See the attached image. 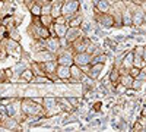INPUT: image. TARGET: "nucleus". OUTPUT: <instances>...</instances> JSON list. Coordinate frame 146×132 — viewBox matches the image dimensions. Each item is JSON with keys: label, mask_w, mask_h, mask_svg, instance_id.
<instances>
[{"label": "nucleus", "mask_w": 146, "mask_h": 132, "mask_svg": "<svg viewBox=\"0 0 146 132\" xmlns=\"http://www.w3.org/2000/svg\"><path fill=\"white\" fill-rule=\"evenodd\" d=\"M62 7H63L62 3H54V2H51V15L54 16V19L58 18V16H62Z\"/></svg>", "instance_id": "obj_19"}, {"label": "nucleus", "mask_w": 146, "mask_h": 132, "mask_svg": "<svg viewBox=\"0 0 146 132\" xmlns=\"http://www.w3.org/2000/svg\"><path fill=\"white\" fill-rule=\"evenodd\" d=\"M25 95H27V97H35V95H40L38 94V91H36V90H28L27 92H25Z\"/></svg>", "instance_id": "obj_26"}, {"label": "nucleus", "mask_w": 146, "mask_h": 132, "mask_svg": "<svg viewBox=\"0 0 146 132\" xmlns=\"http://www.w3.org/2000/svg\"><path fill=\"white\" fill-rule=\"evenodd\" d=\"M104 69V63H94V65H89V70L86 72V75L94 78V79H98L100 75H101V72Z\"/></svg>", "instance_id": "obj_10"}, {"label": "nucleus", "mask_w": 146, "mask_h": 132, "mask_svg": "<svg viewBox=\"0 0 146 132\" xmlns=\"http://www.w3.org/2000/svg\"><path fill=\"white\" fill-rule=\"evenodd\" d=\"M56 74L58 76V79L62 82H70V78H72V74H70V66H66V65H58L57 66V70Z\"/></svg>", "instance_id": "obj_8"}, {"label": "nucleus", "mask_w": 146, "mask_h": 132, "mask_svg": "<svg viewBox=\"0 0 146 132\" xmlns=\"http://www.w3.org/2000/svg\"><path fill=\"white\" fill-rule=\"evenodd\" d=\"M53 29H54V32H56V35L57 37H64L66 35V32H67V29H69V23L66 22V23H60V22H54L53 23Z\"/></svg>", "instance_id": "obj_13"}, {"label": "nucleus", "mask_w": 146, "mask_h": 132, "mask_svg": "<svg viewBox=\"0 0 146 132\" xmlns=\"http://www.w3.org/2000/svg\"><path fill=\"white\" fill-rule=\"evenodd\" d=\"M6 81H10L7 74H6V70H0V84H5Z\"/></svg>", "instance_id": "obj_25"}, {"label": "nucleus", "mask_w": 146, "mask_h": 132, "mask_svg": "<svg viewBox=\"0 0 146 132\" xmlns=\"http://www.w3.org/2000/svg\"><path fill=\"white\" fill-rule=\"evenodd\" d=\"M83 21H85V16L82 13H78V15H75L73 18H70L67 23H69V27H80L82 23H83Z\"/></svg>", "instance_id": "obj_16"}, {"label": "nucleus", "mask_w": 146, "mask_h": 132, "mask_svg": "<svg viewBox=\"0 0 146 132\" xmlns=\"http://www.w3.org/2000/svg\"><path fill=\"white\" fill-rule=\"evenodd\" d=\"M121 66H123L124 69H127V70H130L133 66H135V53H133V50L126 53V56L123 59V65Z\"/></svg>", "instance_id": "obj_14"}, {"label": "nucleus", "mask_w": 146, "mask_h": 132, "mask_svg": "<svg viewBox=\"0 0 146 132\" xmlns=\"http://www.w3.org/2000/svg\"><path fill=\"white\" fill-rule=\"evenodd\" d=\"M140 6L143 7V10L146 12V0H143V2H140Z\"/></svg>", "instance_id": "obj_28"}, {"label": "nucleus", "mask_w": 146, "mask_h": 132, "mask_svg": "<svg viewBox=\"0 0 146 132\" xmlns=\"http://www.w3.org/2000/svg\"><path fill=\"white\" fill-rule=\"evenodd\" d=\"M92 41L86 37V35H82V37H79L76 41H73L70 46L75 53H80V52H86L88 50V46L91 44Z\"/></svg>", "instance_id": "obj_4"}, {"label": "nucleus", "mask_w": 146, "mask_h": 132, "mask_svg": "<svg viewBox=\"0 0 146 132\" xmlns=\"http://www.w3.org/2000/svg\"><path fill=\"white\" fill-rule=\"evenodd\" d=\"M58 104H60V107H62V110H64L66 113H72L73 110H75V107L72 106V103L69 101L67 97H60L58 98Z\"/></svg>", "instance_id": "obj_15"}, {"label": "nucleus", "mask_w": 146, "mask_h": 132, "mask_svg": "<svg viewBox=\"0 0 146 132\" xmlns=\"http://www.w3.org/2000/svg\"><path fill=\"white\" fill-rule=\"evenodd\" d=\"M70 74H72V78H70V82H72V84H75V82H82L85 78L88 76L86 72H85L79 65H76V63H73V65L70 66Z\"/></svg>", "instance_id": "obj_3"}, {"label": "nucleus", "mask_w": 146, "mask_h": 132, "mask_svg": "<svg viewBox=\"0 0 146 132\" xmlns=\"http://www.w3.org/2000/svg\"><path fill=\"white\" fill-rule=\"evenodd\" d=\"M45 46H47V50H50L51 53L57 54V52L62 49V43H60V37H54V35H51V37H48L45 40Z\"/></svg>", "instance_id": "obj_7"}, {"label": "nucleus", "mask_w": 146, "mask_h": 132, "mask_svg": "<svg viewBox=\"0 0 146 132\" xmlns=\"http://www.w3.org/2000/svg\"><path fill=\"white\" fill-rule=\"evenodd\" d=\"M73 60H75V63L79 65V66H86V65H89L91 60H92V54H89L88 52L75 53V56H73Z\"/></svg>", "instance_id": "obj_6"}, {"label": "nucleus", "mask_w": 146, "mask_h": 132, "mask_svg": "<svg viewBox=\"0 0 146 132\" xmlns=\"http://www.w3.org/2000/svg\"><path fill=\"white\" fill-rule=\"evenodd\" d=\"M143 60L146 63V46H145V50H143Z\"/></svg>", "instance_id": "obj_29"}, {"label": "nucleus", "mask_w": 146, "mask_h": 132, "mask_svg": "<svg viewBox=\"0 0 146 132\" xmlns=\"http://www.w3.org/2000/svg\"><path fill=\"white\" fill-rule=\"evenodd\" d=\"M127 3V2H126ZM123 25L124 27H131L133 25V9L127 5L123 10Z\"/></svg>", "instance_id": "obj_11"}, {"label": "nucleus", "mask_w": 146, "mask_h": 132, "mask_svg": "<svg viewBox=\"0 0 146 132\" xmlns=\"http://www.w3.org/2000/svg\"><path fill=\"white\" fill-rule=\"evenodd\" d=\"M66 97L69 98V101L72 103V106L75 107V109H78V107L80 106V100H79L78 97H72V95H66Z\"/></svg>", "instance_id": "obj_22"}, {"label": "nucleus", "mask_w": 146, "mask_h": 132, "mask_svg": "<svg viewBox=\"0 0 146 132\" xmlns=\"http://www.w3.org/2000/svg\"><path fill=\"white\" fill-rule=\"evenodd\" d=\"M133 81H135V78L130 75V72H129V74H123V75H121V78H120V82L123 84V85H126L127 88H131Z\"/></svg>", "instance_id": "obj_18"}, {"label": "nucleus", "mask_w": 146, "mask_h": 132, "mask_svg": "<svg viewBox=\"0 0 146 132\" xmlns=\"http://www.w3.org/2000/svg\"><path fill=\"white\" fill-rule=\"evenodd\" d=\"M29 12L32 13V16H41V15H42V6L35 2V3L29 7Z\"/></svg>", "instance_id": "obj_20"}, {"label": "nucleus", "mask_w": 146, "mask_h": 132, "mask_svg": "<svg viewBox=\"0 0 146 132\" xmlns=\"http://www.w3.org/2000/svg\"><path fill=\"white\" fill-rule=\"evenodd\" d=\"M140 70H142L140 68H137V66H133V68H131L129 72H130V75H131L133 78H137V75L140 74Z\"/></svg>", "instance_id": "obj_23"}, {"label": "nucleus", "mask_w": 146, "mask_h": 132, "mask_svg": "<svg viewBox=\"0 0 146 132\" xmlns=\"http://www.w3.org/2000/svg\"><path fill=\"white\" fill-rule=\"evenodd\" d=\"M143 50H145V46H136L135 49H133V53L136 56H143Z\"/></svg>", "instance_id": "obj_24"}, {"label": "nucleus", "mask_w": 146, "mask_h": 132, "mask_svg": "<svg viewBox=\"0 0 146 132\" xmlns=\"http://www.w3.org/2000/svg\"><path fill=\"white\" fill-rule=\"evenodd\" d=\"M79 7H80L79 0H66L63 3V7H62V15L64 18H67V21H69L70 18H73L75 15L79 13Z\"/></svg>", "instance_id": "obj_1"}, {"label": "nucleus", "mask_w": 146, "mask_h": 132, "mask_svg": "<svg viewBox=\"0 0 146 132\" xmlns=\"http://www.w3.org/2000/svg\"><path fill=\"white\" fill-rule=\"evenodd\" d=\"M45 2H53V0H45Z\"/></svg>", "instance_id": "obj_30"}, {"label": "nucleus", "mask_w": 146, "mask_h": 132, "mask_svg": "<svg viewBox=\"0 0 146 132\" xmlns=\"http://www.w3.org/2000/svg\"><path fill=\"white\" fill-rule=\"evenodd\" d=\"M94 9L98 12H110L111 2L110 0H94Z\"/></svg>", "instance_id": "obj_12"}, {"label": "nucleus", "mask_w": 146, "mask_h": 132, "mask_svg": "<svg viewBox=\"0 0 146 132\" xmlns=\"http://www.w3.org/2000/svg\"><path fill=\"white\" fill-rule=\"evenodd\" d=\"M35 60L36 62H48V60H54V59H57V56L54 53H51L50 50H40V52H35Z\"/></svg>", "instance_id": "obj_9"}, {"label": "nucleus", "mask_w": 146, "mask_h": 132, "mask_svg": "<svg viewBox=\"0 0 146 132\" xmlns=\"http://www.w3.org/2000/svg\"><path fill=\"white\" fill-rule=\"evenodd\" d=\"M34 76H35V74L32 72V69L28 66L25 70L22 72V75H21V79L19 81H25V82H32L34 81Z\"/></svg>", "instance_id": "obj_17"}, {"label": "nucleus", "mask_w": 146, "mask_h": 132, "mask_svg": "<svg viewBox=\"0 0 146 132\" xmlns=\"http://www.w3.org/2000/svg\"><path fill=\"white\" fill-rule=\"evenodd\" d=\"M9 38L16 40V41L21 40V34H19V31H18L16 27H15V28H12V29H9Z\"/></svg>", "instance_id": "obj_21"}, {"label": "nucleus", "mask_w": 146, "mask_h": 132, "mask_svg": "<svg viewBox=\"0 0 146 132\" xmlns=\"http://www.w3.org/2000/svg\"><path fill=\"white\" fill-rule=\"evenodd\" d=\"M23 2H25V5H27L28 7H31V6H32L35 2H36V0H23Z\"/></svg>", "instance_id": "obj_27"}, {"label": "nucleus", "mask_w": 146, "mask_h": 132, "mask_svg": "<svg viewBox=\"0 0 146 132\" xmlns=\"http://www.w3.org/2000/svg\"><path fill=\"white\" fill-rule=\"evenodd\" d=\"M94 19H95V22L98 23V25H102L105 28H110V27L115 25V19H114V16L110 13V12H98V10H95Z\"/></svg>", "instance_id": "obj_2"}, {"label": "nucleus", "mask_w": 146, "mask_h": 132, "mask_svg": "<svg viewBox=\"0 0 146 132\" xmlns=\"http://www.w3.org/2000/svg\"><path fill=\"white\" fill-rule=\"evenodd\" d=\"M82 35H85V32H83V29L80 27H69L64 38L69 41V44H72L73 41H76L79 37H82Z\"/></svg>", "instance_id": "obj_5"}]
</instances>
